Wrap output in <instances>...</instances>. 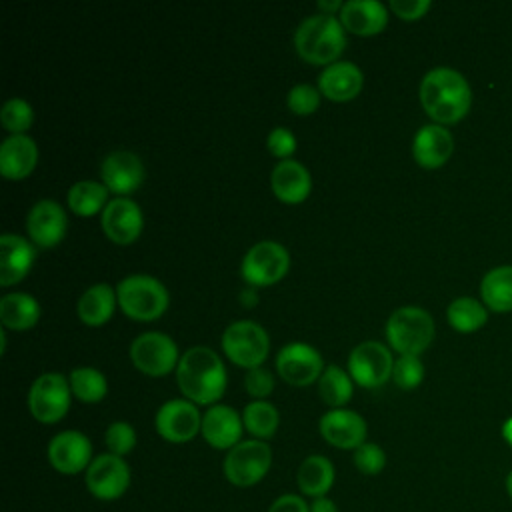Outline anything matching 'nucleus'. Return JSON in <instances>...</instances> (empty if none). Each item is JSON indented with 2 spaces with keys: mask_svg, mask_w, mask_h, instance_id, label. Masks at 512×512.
Here are the masks:
<instances>
[{
  "mask_svg": "<svg viewBox=\"0 0 512 512\" xmlns=\"http://www.w3.org/2000/svg\"><path fill=\"white\" fill-rule=\"evenodd\" d=\"M502 436L512 446V416L502 424Z\"/></svg>",
  "mask_w": 512,
  "mask_h": 512,
  "instance_id": "obj_48",
  "label": "nucleus"
},
{
  "mask_svg": "<svg viewBox=\"0 0 512 512\" xmlns=\"http://www.w3.org/2000/svg\"><path fill=\"white\" fill-rule=\"evenodd\" d=\"M310 512H338V506L334 500H330L328 496H320L314 498L310 504Z\"/></svg>",
  "mask_w": 512,
  "mask_h": 512,
  "instance_id": "obj_45",
  "label": "nucleus"
},
{
  "mask_svg": "<svg viewBox=\"0 0 512 512\" xmlns=\"http://www.w3.org/2000/svg\"><path fill=\"white\" fill-rule=\"evenodd\" d=\"M40 318V304L26 292H10L0 300V320L6 328L26 330Z\"/></svg>",
  "mask_w": 512,
  "mask_h": 512,
  "instance_id": "obj_29",
  "label": "nucleus"
},
{
  "mask_svg": "<svg viewBox=\"0 0 512 512\" xmlns=\"http://www.w3.org/2000/svg\"><path fill=\"white\" fill-rule=\"evenodd\" d=\"M130 358L134 366L148 376H164L178 366V346L164 332H144L130 344Z\"/></svg>",
  "mask_w": 512,
  "mask_h": 512,
  "instance_id": "obj_10",
  "label": "nucleus"
},
{
  "mask_svg": "<svg viewBox=\"0 0 512 512\" xmlns=\"http://www.w3.org/2000/svg\"><path fill=\"white\" fill-rule=\"evenodd\" d=\"M104 440H106L108 452L122 458V456L130 454L134 450V446H136V432H134V428L128 422H112L106 428Z\"/></svg>",
  "mask_w": 512,
  "mask_h": 512,
  "instance_id": "obj_37",
  "label": "nucleus"
},
{
  "mask_svg": "<svg viewBox=\"0 0 512 512\" xmlns=\"http://www.w3.org/2000/svg\"><path fill=\"white\" fill-rule=\"evenodd\" d=\"M130 486V466L116 454H100L86 470V488L98 500H116Z\"/></svg>",
  "mask_w": 512,
  "mask_h": 512,
  "instance_id": "obj_12",
  "label": "nucleus"
},
{
  "mask_svg": "<svg viewBox=\"0 0 512 512\" xmlns=\"http://www.w3.org/2000/svg\"><path fill=\"white\" fill-rule=\"evenodd\" d=\"M242 428H244V422L234 408L226 404H214L202 416L200 434L212 448L230 450L240 442Z\"/></svg>",
  "mask_w": 512,
  "mask_h": 512,
  "instance_id": "obj_20",
  "label": "nucleus"
},
{
  "mask_svg": "<svg viewBox=\"0 0 512 512\" xmlns=\"http://www.w3.org/2000/svg\"><path fill=\"white\" fill-rule=\"evenodd\" d=\"M70 380L58 372H46L28 390V410L42 424L62 420L70 408Z\"/></svg>",
  "mask_w": 512,
  "mask_h": 512,
  "instance_id": "obj_8",
  "label": "nucleus"
},
{
  "mask_svg": "<svg viewBox=\"0 0 512 512\" xmlns=\"http://www.w3.org/2000/svg\"><path fill=\"white\" fill-rule=\"evenodd\" d=\"M154 426L164 440L182 444L202 430V416L190 400H168L158 408Z\"/></svg>",
  "mask_w": 512,
  "mask_h": 512,
  "instance_id": "obj_14",
  "label": "nucleus"
},
{
  "mask_svg": "<svg viewBox=\"0 0 512 512\" xmlns=\"http://www.w3.org/2000/svg\"><path fill=\"white\" fill-rule=\"evenodd\" d=\"M354 464L362 474L374 476L386 466V454L378 444L364 442L354 450Z\"/></svg>",
  "mask_w": 512,
  "mask_h": 512,
  "instance_id": "obj_40",
  "label": "nucleus"
},
{
  "mask_svg": "<svg viewBox=\"0 0 512 512\" xmlns=\"http://www.w3.org/2000/svg\"><path fill=\"white\" fill-rule=\"evenodd\" d=\"M116 298L122 312L132 320H154L168 308V290L160 280L148 274H130L116 286Z\"/></svg>",
  "mask_w": 512,
  "mask_h": 512,
  "instance_id": "obj_4",
  "label": "nucleus"
},
{
  "mask_svg": "<svg viewBox=\"0 0 512 512\" xmlns=\"http://www.w3.org/2000/svg\"><path fill=\"white\" fill-rule=\"evenodd\" d=\"M176 380L186 400L196 404H212L226 390L224 364L220 356L206 346H194L180 356Z\"/></svg>",
  "mask_w": 512,
  "mask_h": 512,
  "instance_id": "obj_2",
  "label": "nucleus"
},
{
  "mask_svg": "<svg viewBox=\"0 0 512 512\" xmlns=\"http://www.w3.org/2000/svg\"><path fill=\"white\" fill-rule=\"evenodd\" d=\"M296 480L302 494L310 498L326 496L334 484V466L326 456L312 454L300 464Z\"/></svg>",
  "mask_w": 512,
  "mask_h": 512,
  "instance_id": "obj_28",
  "label": "nucleus"
},
{
  "mask_svg": "<svg viewBox=\"0 0 512 512\" xmlns=\"http://www.w3.org/2000/svg\"><path fill=\"white\" fill-rule=\"evenodd\" d=\"M448 322L454 330L458 332H474L478 328H482L488 320L486 308L468 296L456 298L450 306H448Z\"/></svg>",
  "mask_w": 512,
  "mask_h": 512,
  "instance_id": "obj_34",
  "label": "nucleus"
},
{
  "mask_svg": "<svg viewBox=\"0 0 512 512\" xmlns=\"http://www.w3.org/2000/svg\"><path fill=\"white\" fill-rule=\"evenodd\" d=\"M116 302H118V298H116V292L112 290V286L100 282L82 292V296L78 298V304H76V312L84 324L102 326L104 322L110 320Z\"/></svg>",
  "mask_w": 512,
  "mask_h": 512,
  "instance_id": "obj_27",
  "label": "nucleus"
},
{
  "mask_svg": "<svg viewBox=\"0 0 512 512\" xmlns=\"http://www.w3.org/2000/svg\"><path fill=\"white\" fill-rule=\"evenodd\" d=\"M242 422H244V428L256 440H264V438L274 436L280 416H278V410L270 402L254 400V402L246 404V408L242 412Z\"/></svg>",
  "mask_w": 512,
  "mask_h": 512,
  "instance_id": "obj_33",
  "label": "nucleus"
},
{
  "mask_svg": "<svg viewBox=\"0 0 512 512\" xmlns=\"http://www.w3.org/2000/svg\"><path fill=\"white\" fill-rule=\"evenodd\" d=\"M340 22L348 32L372 36L386 26L388 12L378 0H350L340 10Z\"/></svg>",
  "mask_w": 512,
  "mask_h": 512,
  "instance_id": "obj_26",
  "label": "nucleus"
},
{
  "mask_svg": "<svg viewBox=\"0 0 512 512\" xmlns=\"http://www.w3.org/2000/svg\"><path fill=\"white\" fill-rule=\"evenodd\" d=\"M102 228L116 244H130L142 232V212L138 204L126 196L112 198L102 210Z\"/></svg>",
  "mask_w": 512,
  "mask_h": 512,
  "instance_id": "obj_17",
  "label": "nucleus"
},
{
  "mask_svg": "<svg viewBox=\"0 0 512 512\" xmlns=\"http://www.w3.org/2000/svg\"><path fill=\"white\" fill-rule=\"evenodd\" d=\"M434 338L432 316L418 306L394 310L386 322V340L400 356H418Z\"/></svg>",
  "mask_w": 512,
  "mask_h": 512,
  "instance_id": "obj_5",
  "label": "nucleus"
},
{
  "mask_svg": "<svg viewBox=\"0 0 512 512\" xmlns=\"http://www.w3.org/2000/svg\"><path fill=\"white\" fill-rule=\"evenodd\" d=\"M272 192L288 204H298L308 198L312 188L310 172L296 160H280L270 174Z\"/></svg>",
  "mask_w": 512,
  "mask_h": 512,
  "instance_id": "obj_23",
  "label": "nucleus"
},
{
  "mask_svg": "<svg viewBox=\"0 0 512 512\" xmlns=\"http://www.w3.org/2000/svg\"><path fill=\"white\" fill-rule=\"evenodd\" d=\"M66 212L54 200L36 202L26 216L28 236L42 248L56 246L66 234Z\"/></svg>",
  "mask_w": 512,
  "mask_h": 512,
  "instance_id": "obj_19",
  "label": "nucleus"
},
{
  "mask_svg": "<svg viewBox=\"0 0 512 512\" xmlns=\"http://www.w3.org/2000/svg\"><path fill=\"white\" fill-rule=\"evenodd\" d=\"M342 2L340 0H332V2H318V8L322 14H332L336 10H342Z\"/></svg>",
  "mask_w": 512,
  "mask_h": 512,
  "instance_id": "obj_46",
  "label": "nucleus"
},
{
  "mask_svg": "<svg viewBox=\"0 0 512 512\" xmlns=\"http://www.w3.org/2000/svg\"><path fill=\"white\" fill-rule=\"evenodd\" d=\"M392 378L394 382L404 388V390H412L416 388L422 378H424V364L420 362L418 356H400L396 362H394V368H392Z\"/></svg>",
  "mask_w": 512,
  "mask_h": 512,
  "instance_id": "obj_38",
  "label": "nucleus"
},
{
  "mask_svg": "<svg viewBox=\"0 0 512 512\" xmlns=\"http://www.w3.org/2000/svg\"><path fill=\"white\" fill-rule=\"evenodd\" d=\"M394 360L390 350L376 340L360 342L348 356V374L364 388H376L392 376Z\"/></svg>",
  "mask_w": 512,
  "mask_h": 512,
  "instance_id": "obj_11",
  "label": "nucleus"
},
{
  "mask_svg": "<svg viewBox=\"0 0 512 512\" xmlns=\"http://www.w3.org/2000/svg\"><path fill=\"white\" fill-rule=\"evenodd\" d=\"M272 450L264 440H242L224 458V476L230 484L248 488L258 484L270 470Z\"/></svg>",
  "mask_w": 512,
  "mask_h": 512,
  "instance_id": "obj_6",
  "label": "nucleus"
},
{
  "mask_svg": "<svg viewBox=\"0 0 512 512\" xmlns=\"http://www.w3.org/2000/svg\"><path fill=\"white\" fill-rule=\"evenodd\" d=\"M0 120L2 126L12 134H24V130H28L34 120V110L26 100L10 98L0 112Z\"/></svg>",
  "mask_w": 512,
  "mask_h": 512,
  "instance_id": "obj_36",
  "label": "nucleus"
},
{
  "mask_svg": "<svg viewBox=\"0 0 512 512\" xmlns=\"http://www.w3.org/2000/svg\"><path fill=\"white\" fill-rule=\"evenodd\" d=\"M268 512H310V504L298 494H284L270 504Z\"/></svg>",
  "mask_w": 512,
  "mask_h": 512,
  "instance_id": "obj_44",
  "label": "nucleus"
},
{
  "mask_svg": "<svg viewBox=\"0 0 512 512\" xmlns=\"http://www.w3.org/2000/svg\"><path fill=\"white\" fill-rule=\"evenodd\" d=\"M294 46L306 62L328 66L336 62L346 46L344 26L332 14H312L298 24Z\"/></svg>",
  "mask_w": 512,
  "mask_h": 512,
  "instance_id": "obj_3",
  "label": "nucleus"
},
{
  "mask_svg": "<svg viewBox=\"0 0 512 512\" xmlns=\"http://www.w3.org/2000/svg\"><path fill=\"white\" fill-rule=\"evenodd\" d=\"M420 102L426 114L438 124H454L468 114L472 90L460 72L440 66L422 78Z\"/></svg>",
  "mask_w": 512,
  "mask_h": 512,
  "instance_id": "obj_1",
  "label": "nucleus"
},
{
  "mask_svg": "<svg viewBox=\"0 0 512 512\" xmlns=\"http://www.w3.org/2000/svg\"><path fill=\"white\" fill-rule=\"evenodd\" d=\"M244 386L248 390V394L252 398H266L272 390H274V380H272V374L260 366L256 368H250L244 376Z\"/></svg>",
  "mask_w": 512,
  "mask_h": 512,
  "instance_id": "obj_41",
  "label": "nucleus"
},
{
  "mask_svg": "<svg viewBox=\"0 0 512 512\" xmlns=\"http://www.w3.org/2000/svg\"><path fill=\"white\" fill-rule=\"evenodd\" d=\"M390 8L402 20H418L430 8L428 0H392Z\"/></svg>",
  "mask_w": 512,
  "mask_h": 512,
  "instance_id": "obj_43",
  "label": "nucleus"
},
{
  "mask_svg": "<svg viewBox=\"0 0 512 512\" xmlns=\"http://www.w3.org/2000/svg\"><path fill=\"white\" fill-rule=\"evenodd\" d=\"M276 368L280 376L292 386H308L324 372L322 356L316 348L304 342H292L276 354Z\"/></svg>",
  "mask_w": 512,
  "mask_h": 512,
  "instance_id": "obj_13",
  "label": "nucleus"
},
{
  "mask_svg": "<svg viewBox=\"0 0 512 512\" xmlns=\"http://www.w3.org/2000/svg\"><path fill=\"white\" fill-rule=\"evenodd\" d=\"M290 268L288 250L274 240L256 242L242 258L240 274L250 286H268L278 282Z\"/></svg>",
  "mask_w": 512,
  "mask_h": 512,
  "instance_id": "obj_9",
  "label": "nucleus"
},
{
  "mask_svg": "<svg viewBox=\"0 0 512 512\" xmlns=\"http://www.w3.org/2000/svg\"><path fill=\"white\" fill-rule=\"evenodd\" d=\"M108 188L96 180H80L68 190V206L78 216H92L106 208Z\"/></svg>",
  "mask_w": 512,
  "mask_h": 512,
  "instance_id": "obj_31",
  "label": "nucleus"
},
{
  "mask_svg": "<svg viewBox=\"0 0 512 512\" xmlns=\"http://www.w3.org/2000/svg\"><path fill=\"white\" fill-rule=\"evenodd\" d=\"M240 298H242V302L246 304V306H252V304H256V292L252 290V288H248V290H244L242 294H240Z\"/></svg>",
  "mask_w": 512,
  "mask_h": 512,
  "instance_id": "obj_47",
  "label": "nucleus"
},
{
  "mask_svg": "<svg viewBox=\"0 0 512 512\" xmlns=\"http://www.w3.org/2000/svg\"><path fill=\"white\" fill-rule=\"evenodd\" d=\"M48 460L60 474L74 476L92 464V444L78 430L58 432L48 444Z\"/></svg>",
  "mask_w": 512,
  "mask_h": 512,
  "instance_id": "obj_15",
  "label": "nucleus"
},
{
  "mask_svg": "<svg viewBox=\"0 0 512 512\" xmlns=\"http://www.w3.org/2000/svg\"><path fill=\"white\" fill-rule=\"evenodd\" d=\"M222 348L234 364L250 370L266 360L270 338L260 324L250 320H238L224 330Z\"/></svg>",
  "mask_w": 512,
  "mask_h": 512,
  "instance_id": "obj_7",
  "label": "nucleus"
},
{
  "mask_svg": "<svg viewBox=\"0 0 512 512\" xmlns=\"http://www.w3.org/2000/svg\"><path fill=\"white\" fill-rule=\"evenodd\" d=\"M34 248L30 242L18 234H2L0 238V284L10 286L20 282L32 262H34Z\"/></svg>",
  "mask_w": 512,
  "mask_h": 512,
  "instance_id": "obj_25",
  "label": "nucleus"
},
{
  "mask_svg": "<svg viewBox=\"0 0 512 512\" xmlns=\"http://www.w3.org/2000/svg\"><path fill=\"white\" fill-rule=\"evenodd\" d=\"M104 186L120 196L134 192L144 180L142 160L128 150H114L102 160L100 168Z\"/></svg>",
  "mask_w": 512,
  "mask_h": 512,
  "instance_id": "obj_18",
  "label": "nucleus"
},
{
  "mask_svg": "<svg viewBox=\"0 0 512 512\" xmlns=\"http://www.w3.org/2000/svg\"><path fill=\"white\" fill-rule=\"evenodd\" d=\"M286 104L294 114L300 116H308L312 114L318 104H320V90L314 88L312 84H296L288 96H286Z\"/></svg>",
  "mask_w": 512,
  "mask_h": 512,
  "instance_id": "obj_39",
  "label": "nucleus"
},
{
  "mask_svg": "<svg viewBox=\"0 0 512 512\" xmlns=\"http://www.w3.org/2000/svg\"><path fill=\"white\" fill-rule=\"evenodd\" d=\"M38 160L36 142L26 134H12L0 146V172L8 180L26 178Z\"/></svg>",
  "mask_w": 512,
  "mask_h": 512,
  "instance_id": "obj_24",
  "label": "nucleus"
},
{
  "mask_svg": "<svg viewBox=\"0 0 512 512\" xmlns=\"http://www.w3.org/2000/svg\"><path fill=\"white\" fill-rule=\"evenodd\" d=\"M318 88L328 100H352L362 88V70L354 62L336 60L320 72Z\"/></svg>",
  "mask_w": 512,
  "mask_h": 512,
  "instance_id": "obj_21",
  "label": "nucleus"
},
{
  "mask_svg": "<svg viewBox=\"0 0 512 512\" xmlns=\"http://www.w3.org/2000/svg\"><path fill=\"white\" fill-rule=\"evenodd\" d=\"M484 304L494 312L512 310V266H498L490 270L480 284Z\"/></svg>",
  "mask_w": 512,
  "mask_h": 512,
  "instance_id": "obj_30",
  "label": "nucleus"
},
{
  "mask_svg": "<svg viewBox=\"0 0 512 512\" xmlns=\"http://www.w3.org/2000/svg\"><path fill=\"white\" fill-rule=\"evenodd\" d=\"M266 146H268V150H270L274 156L286 160V158H290L292 152L296 150V138H294V134H292L288 128L278 126V128H274V130L268 134Z\"/></svg>",
  "mask_w": 512,
  "mask_h": 512,
  "instance_id": "obj_42",
  "label": "nucleus"
},
{
  "mask_svg": "<svg viewBox=\"0 0 512 512\" xmlns=\"http://www.w3.org/2000/svg\"><path fill=\"white\" fill-rule=\"evenodd\" d=\"M70 388L76 398H80L82 402H88V404L100 402L108 392L104 374L92 366L74 368L70 372Z\"/></svg>",
  "mask_w": 512,
  "mask_h": 512,
  "instance_id": "obj_35",
  "label": "nucleus"
},
{
  "mask_svg": "<svg viewBox=\"0 0 512 512\" xmlns=\"http://www.w3.org/2000/svg\"><path fill=\"white\" fill-rule=\"evenodd\" d=\"M322 438L342 450H356L366 442V422L364 418L346 408H332L320 418Z\"/></svg>",
  "mask_w": 512,
  "mask_h": 512,
  "instance_id": "obj_16",
  "label": "nucleus"
},
{
  "mask_svg": "<svg viewBox=\"0 0 512 512\" xmlns=\"http://www.w3.org/2000/svg\"><path fill=\"white\" fill-rule=\"evenodd\" d=\"M318 394L328 406L342 408L352 396V376L340 366H326L318 380Z\"/></svg>",
  "mask_w": 512,
  "mask_h": 512,
  "instance_id": "obj_32",
  "label": "nucleus"
},
{
  "mask_svg": "<svg viewBox=\"0 0 512 512\" xmlns=\"http://www.w3.org/2000/svg\"><path fill=\"white\" fill-rule=\"evenodd\" d=\"M506 492H508V496L512 498V470H510L508 476H506Z\"/></svg>",
  "mask_w": 512,
  "mask_h": 512,
  "instance_id": "obj_49",
  "label": "nucleus"
},
{
  "mask_svg": "<svg viewBox=\"0 0 512 512\" xmlns=\"http://www.w3.org/2000/svg\"><path fill=\"white\" fill-rule=\"evenodd\" d=\"M454 150L452 134L440 124L422 126L412 142V156L424 168H438L446 164Z\"/></svg>",
  "mask_w": 512,
  "mask_h": 512,
  "instance_id": "obj_22",
  "label": "nucleus"
}]
</instances>
